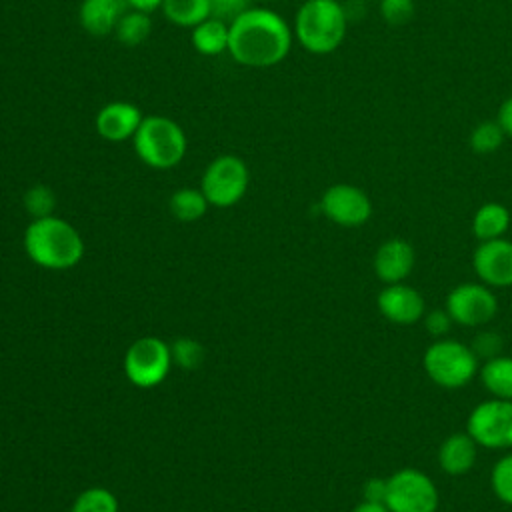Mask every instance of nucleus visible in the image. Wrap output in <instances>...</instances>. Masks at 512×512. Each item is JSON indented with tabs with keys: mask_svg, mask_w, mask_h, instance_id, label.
I'll return each instance as SVG.
<instances>
[{
	"mask_svg": "<svg viewBox=\"0 0 512 512\" xmlns=\"http://www.w3.org/2000/svg\"><path fill=\"white\" fill-rule=\"evenodd\" d=\"M192 48L202 56H218L228 52V24L220 18H206L190 32Z\"/></svg>",
	"mask_w": 512,
	"mask_h": 512,
	"instance_id": "a211bd4d",
	"label": "nucleus"
},
{
	"mask_svg": "<svg viewBox=\"0 0 512 512\" xmlns=\"http://www.w3.org/2000/svg\"><path fill=\"white\" fill-rule=\"evenodd\" d=\"M428 378L442 388L466 386L478 372L474 350L454 338H442L430 344L422 358Z\"/></svg>",
	"mask_w": 512,
	"mask_h": 512,
	"instance_id": "39448f33",
	"label": "nucleus"
},
{
	"mask_svg": "<svg viewBox=\"0 0 512 512\" xmlns=\"http://www.w3.org/2000/svg\"><path fill=\"white\" fill-rule=\"evenodd\" d=\"M250 184L246 162L234 154L216 156L204 170L200 190L210 206L228 208L242 200Z\"/></svg>",
	"mask_w": 512,
	"mask_h": 512,
	"instance_id": "423d86ee",
	"label": "nucleus"
},
{
	"mask_svg": "<svg viewBox=\"0 0 512 512\" xmlns=\"http://www.w3.org/2000/svg\"><path fill=\"white\" fill-rule=\"evenodd\" d=\"M480 380L484 388L502 400H512V358L492 356L480 368Z\"/></svg>",
	"mask_w": 512,
	"mask_h": 512,
	"instance_id": "aec40b11",
	"label": "nucleus"
},
{
	"mask_svg": "<svg viewBox=\"0 0 512 512\" xmlns=\"http://www.w3.org/2000/svg\"><path fill=\"white\" fill-rule=\"evenodd\" d=\"M450 324H452V318H450V314L446 310H432V312L426 314V328L434 336L446 334Z\"/></svg>",
	"mask_w": 512,
	"mask_h": 512,
	"instance_id": "2f4dec72",
	"label": "nucleus"
},
{
	"mask_svg": "<svg viewBox=\"0 0 512 512\" xmlns=\"http://www.w3.org/2000/svg\"><path fill=\"white\" fill-rule=\"evenodd\" d=\"M490 484L494 494L504 502L512 506V454L502 456L490 474Z\"/></svg>",
	"mask_w": 512,
	"mask_h": 512,
	"instance_id": "bb28decb",
	"label": "nucleus"
},
{
	"mask_svg": "<svg viewBox=\"0 0 512 512\" xmlns=\"http://www.w3.org/2000/svg\"><path fill=\"white\" fill-rule=\"evenodd\" d=\"M376 306L384 318L402 326L418 322L426 312L422 294L404 282L386 284L378 292Z\"/></svg>",
	"mask_w": 512,
	"mask_h": 512,
	"instance_id": "ddd939ff",
	"label": "nucleus"
},
{
	"mask_svg": "<svg viewBox=\"0 0 512 512\" xmlns=\"http://www.w3.org/2000/svg\"><path fill=\"white\" fill-rule=\"evenodd\" d=\"M508 228H510V212L504 204H498V202L482 204L472 218V232L482 242L502 238Z\"/></svg>",
	"mask_w": 512,
	"mask_h": 512,
	"instance_id": "6ab92c4d",
	"label": "nucleus"
},
{
	"mask_svg": "<svg viewBox=\"0 0 512 512\" xmlns=\"http://www.w3.org/2000/svg\"><path fill=\"white\" fill-rule=\"evenodd\" d=\"M478 444L468 432H456L444 438L438 448V464L448 476L468 474L476 462Z\"/></svg>",
	"mask_w": 512,
	"mask_h": 512,
	"instance_id": "dca6fc26",
	"label": "nucleus"
},
{
	"mask_svg": "<svg viewBox=\"0 0 512 512\" xmlns=\"http://www.w3.org/2000/svg\"><path fill=\"white\" fill-rule=\"evenodd\" d=\"M160 10L168 22L182 28H194L212 16L210 0H164Z\"/></svg>",
	"mask_w": 512,
	"mask_h": 512,
	"instance_id": "412c9836",
	"label": "nucleus"
},
{
	"mask_svg": "<svg viewBox=\"0 0 512 512\" xmlns=\"http://www.w3.org/2000/svg\"><path fill=\"white\" fill-rule=\"evenodd\" d=\"M352 512H390V508L384 502H370V500H362Z\"/></svg>",
	"mask_w": 512,
	"mask_h": 512,
	"instance_id": "c9c22d12",
	"label": "nucleus"
},
{
	"mask_svg": "<svg viewBox=\"0 0 512 512\" xmlns=\"http://www.w3.org/2000/svg\"><path fill=\"white\" fill-rule=\"evenodd\" d=\"M152 32V18L148 12L142 10H128L120 16L116 28H114V36L118 38V42H122L124 46H138L142 44Z\"/></svg>",
	"mask_w": 512,
	"mask_h": 512,
	"instance_id": "4be33fe9",
	"label": "nucleus"
},
{
	"mask_svg": "<svg viewBox=\"0 0 512 512\" xmlns=\"http://www.w3.org/2000/svg\"><path fill=\"white\" fill-rule=\"evenodd\" d=\"M380 14L392 26H402L414 16V0H380Z\"/></svg>",
	"mask_w": 512,
	"mask_h": 512,
	"instance_id": "c85d7f7f",
	"label": "nucleus"
},
{
	"mask_svg": "<svg viewBox=\"0 0 512 512\" xmlns=\"http://www.w3.org/2000/svg\"><path fill=\"white\" fill-rule=\"evenodd\" d=\"M24 250L38 266L48 270H66L80 262L84 242L78 230L58 218H34L24 232Z\"/></svg>",
	"mask_w": 512,
	"mask_h": 512,
	"instance_id": "f03ea898",
	"label": "nucleus"
},
{
	"mask_svg": "<svg viewBox=\"0 0 512 512\" xmlns=\"http://www.w3.org/2000/svg\"><path fill=\"white\" fill-rule=\"evenodd\" d=\"M476 356H484L486 360L492 356H498L500 350V336L492 334V332H482L480 336H476L474 346H472Z\"/></svg>",
	"mask_w": 512,
	"mask_h": 512,
	"instance_id": "7c9ffc66",
	"label": "nucleus"
},
{
	"mask_svg": "<svg viewBox=\"0 0 512 512\" xmlns=\"http://www.w3.org/2000/svg\"><path fill=\"white\" fill-rule=\"evenodd\" d=\"M170 354H172V360H176L184 368H196L202 362V356H204L202 346L196 340H190V338L176 340L170 348Z\"/></svg>",
	"mask_w": 512,
	"mask_h": 512,
	"instance_id": "cd10ccee",
	"label": "nucleus"
},
{
	"mask_svg": "<svg viewBox=\"0 0 512 512\" xmlns=\"http://www.w3.org/2000/svg\"><path fill=\"white\" fill-rule=\"evenodd\" d=\"M472 266L476 276L486 286H512V242L506 238L486 240L474 250Z\"/></svg>",
	"mask_w": 512,
	"mask_h": 512,
	"instance_id": "f8f14e48",
	"label": "nucleus"
},
{
	"mask_svg": "<svg viewBox=\"0 0 512 512\" xmlns=\"http://www.w3.org/2000/svg\"><path fill=\"white\" fill-rule=\"evenodd\" d=\"M164 0H124V4L132 10H142V12H154L162 6Z\"/></svg>",
	"mask_w": 512,
	"mask_h": 512,
	"instance_id": "f704fd0d",
	"label": "nucleus"
},
{
	"mask_svg": "<svg viewBox=\"0 0 512 512\" xmlns=\"http://www.w3.org/2000/svg\"><path fill=\"white\" fill-rule=\"evenodd\" d=\"M386 482V506L390 512H436L440 496L426 472L402 468L388 476Z\"/></svg>",
	"mask_w": 512,
	"mask_h": 512,
	"instance_id": "0eeeda50",
	"label": "nucleus"
},
{
	"mask_svg": "<svg viewBox=\"0 0 512 512\" xmlns=\"http://www.w3.org/2000/svg\"><path fill=\"white\" fill-rule=\"evenodd\" d=\"M248 4H250V0H210V12L214 18L232 22L238 14H242L246 8H250Z\"/></svg>",
	"mask_w": 512,
	"mask_h": 512,
	"instance_id": "c756f323",
	"label": "nucleus"
},
{
	"mask_svg": "<svg viewBox=\"0 0 512 512\" xmlns=\"http://www.w3.org/2000/svg\"><path fill=\"white\" fill-rule=\"evenodd\" d=\"M320 210L328 220L346 228H354L368 222L372 216V202L358 186L334 184L322 194Z\"/></svg>",
	"mask_w": 512,
	"mask_h": 512,
	"instance_id": "9b49d317",
	"label": "nucleus"
},
{
	"mask_svg": "<svg viewBox=\"0 0 512 512\" xmlns=\"http://www.w3.org/2000/svg\"><path fill=\"white\" fill-rule=\"evenodd\" d=\"M136 156L150 168L168 170L178 166L186 156V134L182 126L162 114L144 116L132 136Z\"/></svg>",
	"mask_w": 512,
	"mask_h": 512,
	"instance_id": "20e7f679",
	"label": "nucleus"
},
{
	"mask_svg": "<svg viewBox=\"0 0 512 512\" xmlns=\"http://www.w3.org/2000/svg\"><path fill=\"white\" fill-rule=\"evenodd\" d=\"M504 140V130L498 122H480L470 134V146L476 154H490L500 148Z\"/></svg>",
	"mask_w": 512,
	"mask_h": 512,
	"instance_id": "393cba45",
	"label": "nucleus"
},
{
	"mask_svg": "<svg viewBox=\"0 0 512 512\" xmlns=\"http://www.w3.org/2000/svg\"><path fill=\"white\" fill-rule=\"evenodd\" d=\"M142 118L144 116L136 104L114 100L96 112L94 128L98 136L108 142H124L136 134Z\"/></svg>",
	"mask_w": 512,
	"mask_h": 512,
	"instance_id": "4468645a",
	"label": "nucleus"
},
{
	"mask_svg": "<svg viewBox=\"0 0 512 512\" xmlns=\"http://www.w3.org/2000/svg\"><path fill=\"white\" fill-rule=\"evenodd\" d=\"M416 262V254L410 242L402 238H390L382 242L374 254V272L384 284H396L410 276Z\"/></svg>",
	"mask_w": 512,
	"mask_h": 512,
	"instance_id": "2eb2a0df",
	"label": "nucleus"
},
{
	"mask_svg": "<svg viewBox=\"0 0 512 512\" xmlns=\"http://www.w3.org/2000/svg\"><path fill=\"white\" fill-rule=\"evenodd\" d=\"M386 478H370L366 480L364 488H362V496L364 500H370V502H384L386 504Z\"/></svg>",
	"mask_w": 512,
	"mask_h": 512,
	"instance_id": "473e14b6",
	"label": "nucleus"
},
{
	"mask_svg": "<svg viewBox=\"0 0 512 512\" xmlns=\"http://www.w3.org/2000/svg\"><path fill=\"white\" fill-rule=\"evenodd\" d=\"M292 46V30L270 8H246L228 22V54L250 68L280 64Z\"/></svg>",
	"mask_w": 512,
	"mask_h": 512,
	"instance_id": "f257e3e1",
	"label": "nucleus"
},
{
	"mask_svg": "<svg viewBox=\"0 0 512 512\" xmlns=\"http://www.w3.org/2000/svg\"><path fill=\"white\" fill-rule=\"evenodd\" d=\"M54 206H56V196L52 188H48L46 184H34L24 192V208L34 218L52 216Z\"/></svg>",
	"mask_w": 512,
	"mask_h": 512,
	"instance_id": "a878e982",
	"label": "nucleus"
},
{
	"mask_svg": "<svg viewBox=\"0 0 512 512\" xmlns=\"http://www.w3.org/2000/svg\"><path fill=\"white\" fill-rule=\"evenodd\" d=\"M170 212L180 222H194L206 214L210 206L200 188H180L170 196Z\"/></svg>",
	"mask_w": 512,
	"mask_h": 512,
	"instance_id": "5701e85b",
	"label": "nucleus"
},
{
	"mask_svg": "<svg viewBox=\"0 0 512 512\" xmlns=\"http://www.w3.org/2000/svg\"><path fill=\"white\" fill-rule=\"evenodd\" d=\"M498 124L502 126L504 134L512 136V96L500 106V112H498Z\"/></svg>",
	"mask_w": 512,
	"mask_h": 512,
	"instance_id": "72a5a7b5",
	"label": "nucleus"
},
{
	"mask_svg": "<svg viewBox=\"0 0 512 512\" xmlns=\"http://www.w3.org/2000/svg\"><path fill=\"white\" fill-rule=\"evenodd\" d=\"M300 46L312 54L334 52L346 36V12L336 0H306L294 18Z\"/></svg>",
	"mask_w": 512,
	"mask_h": 512,
	"instance_id": "7ed1b4c3",
	"label": "nucleus"
},
{
	"mask_svg": "<svg viewBox=\"0 0 512 512\" xmlns=\"http://www.w3.org/2000/svg\"><path fill=\"white\" fill-rule=\"evenodd\" d=\"M72 512H118V500L110 490L94 486L74 500Z\"/></svg>",
	"mask_w": 512,
	"mask_h": 512,
	"instance_id": "b1692460",
	"label": "nucleus"
},
{
	"mask_svg": "<svg viewBox=\"0 0 512 512\" xmlns=\"http://www.w3.org/2000/svg\"><path fill=\"white\" fill-rule=\"evenodd\" d=\"M124 0H82L78 20L90 36H108L124 14Z\"/></svg>",
	"mask_w": 512,
	"mask_h": 512,
	"instance_id": "f3484780",
	"label": "nucleus"
},
{
	"mask_svg": "<svg viewBox=\"0 0 512 512\" xmlns=\"http://www.w3.org/2000/svg\"><path fill=\"white\" fill-rule=\"evenodd\" d=\"M170 364V346L154 336L136 340L124 356V372L138 388L158 386L166 378Z\"/></svg>",
	"mask_w": 512,
	"mask_h": 512,
	"instance_id": "1a4fd4ad",
	"label": "nucleus"
},
{
	"mask_svg": "<svg viewBox=\"0 0 512 512\" xmlns=\"http://www.w3.org/2000/svg\"><path fill=\"white\" fill-rule=\"evenodd\" d=\"M466 432L478 446L492 450L512 448V400L490 398L476 404L468 416Z\"/></svg>",
	"mask_w": 512,
	"mask_h": 512,
	"instance_id": "6e6552de",
	"label": "nucleus"
},
{
	"mask_svg": "<svg viewBox=\"0 0 512 512\" xmlns=\"http://www.w3.org/2000/svg\"><path fill=\"white\" fill-rule=\"evenodd\" d=\"M446 312L452 322L462 326H484L498 312V300L486 284L464 282L446 296Z\"/></svg>",
	"mask_w": 512,
	"mask_h": 512,
	"instance_id": "9d476101",
	"label": "nucleus"
},
{
	"mask_svg": "<svg viewBox=\"0 0 512 512\" xmlns=\"http://www.w3.org/2000/svg\"><path fill=\"white\" fill-rule=\"evenodd\" d=\"M256 2H266V0H256Z\"/></svg>",
	"mask_w": 512,
	"mask_h": 512,
	"instance_id": "e433bc0d",
	"label": "nucleus"
}]
</instances>
